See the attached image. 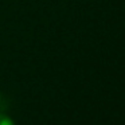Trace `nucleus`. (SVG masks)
<instances>
[{"mask_svg":"<svg viewBox=\"0 0 125 125\" xmlns=\"http://www.w3.org/2000/svg\"><path fill=\"white\" fill-rule=\"evenodd\" d=\"M0 125H15V122L6 114H0Z\"/></svg>","mask_w":125,"mask_h":125,"instance_id":"1","label":"nucleus"}]
</instances>
